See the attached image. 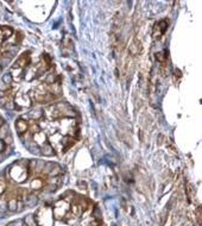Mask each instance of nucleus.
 <instances>
[{"label": "nucleus", "mask_w": 202, "mask_h": 226, "mask_svg": "<svg viewBox=\"0 0 202 226\" xmlns=\"http://www.w3.org/2000/svg\"><path fill=\"white\" fill-rule=\"evenodd\" d=\"M21 38V35L12 27L0 25V74L13 60Z\"/></svg>", "instance_id": "f257e3e1"}, {"label": "nucleus", "mask_w": 202, "mask_h": 226, "mask_svg": "<svg viewBox=\"0 0 202 226\" xmlns=\"http://www.w3.org/2000/svg\"><path fill=\"white\" fill-rule=\"evenodd\" d=\"M12 144L13 139L10 133V129L5 120L0 117V162L11 152Z\"/></svg>", "instance_id": "f03ea898"}, {"label": "nucleus", "mask_w": 202, "mask_h": 226, "mask_svg": "<svg viewBox=\"0 0 202 226\" xmlns=\"http://www.w3.org/2000/svg\"><path fill=\"white\" fill-rule=\"evenodd\" d=\"M39 150H41V154L43 155V156H52V155H55V151H54V148H52V145L50 144V143H45L44 145H42L41 148H39Z\"/></svg>", "instance_id": "7ed1b4c3"}, {"label": "nucleus", "mask_w": 202, "mask_h": 226, "mask_svg": "<svg viewBox=\"0 0 202 226\" xmlns=\"http://www.w3.org/2000/svg\"><path fill=\"white\" fill-rule=\"evenodd\" d=\"M61 91H62V87H61L60 82H54V83L49 85V93H51V94H60Z\"/></svg>", "instance_id": "20e7f679"}, {"label": "nucleus", "mask_w": 202, "mask_h": 226, "mask_svg": "<svg viewBox=\"0 0 202 226\" xmlns=\"http://www.w3.org/2000/svg\"><path fill=\"white\" fill-rule=\"evenodd\" d=\"M61 173H62V169H61L60 167H55V169H51V170H50V173L48 174V177H56V176H58Z\"/></svg>", "instance_id": "39448f33"}, {"label": "nucleus", "mask_w": 202, "mask_h": 226, "mask_svg": "<svg viewBox=\"0 0 202 226\" xmlns=\"http://www.w3.org/2000/svg\"><path fill=\"white\" fill-rule=\"evenodd\" d=\"M128 50H130V52H131L132 55H136V54H138V45H137L136 43H132V44L128 47Z\"/></svg>", "instance_id": "423d86ee"}, {"label": "nucleus", "mask_w": 202, "mask_h": 226, "mask_svg": "<svg viewBox=\"0 0 202 226\" xmlns=\"http://www.w3.org/2000/svg\"><path fill=\"white\" fill-rule=\"evenodd\" d=\"M156 57H157L159 61H164V60H165V56H163V54H162V52H158V54L156 55Z\"/></svg>", "instance_id": "0eeeda50"}, {"label": "nucleus", "mask_w": 202, "mask_h": 226, "mask_svg": "<svg viewBox=\"0 0 202 226\" xmlns=\"http://www.w3.org/2000/svg\"><path fill=\"white\" fill-rule=\"evenodd\" d=\"M113 226H116V225H113Z\"/></svg>", "instance_id": "6e6552de"}]
</instances>
